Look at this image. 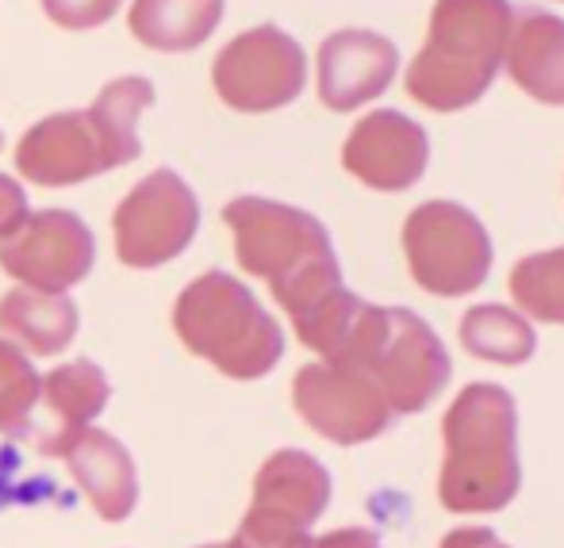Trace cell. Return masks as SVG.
I'll return each mask as SVG.
<instances>
[{"mask_svg": "<svg viewBox=\"0 0 564 548\" xmlns=\"http://www.w3.org/2000/svg\"><path fill=\"white\" fill-rule=\"evenodd\" d=\"M235 234L238 265L269 281L276 304L289 311L296 338L315 330L346 299L330 234L315 216L265 196H238L224 208Z\"/></svg>", "mask_w": 564, "mask_h": 548, "instance_id": "1", "label": "cell"}, {"mask_svg": "<svg viewBox=\"0 0 564 548\" xmlns=\"http://www.w3.org/2000/svg\"><path fill=\"white\" fill-rule=\"evenodd\" d=\"M154 105L147 77H116L85 111L39 119L15 146V169L43 188H66L142 154L139 116Z\"/></svg>", "mask_w": 564, "mask_h": 548, "instance_id": "2", "label": "cell"}, {"mask_svg": "<svg viewBox=\"0 0 564 548\" xmlns=\"http://www.w3.org/2000/svg\"><path fill=\"white\" fill-rule=\"evenodd\" d=\"M438 498L453 514H496L519 495V410L499 384H468L442 423Z\"/></svg>", "mask_w": 564, "mask_h": 548, "instance_id": "3", "label": "cell"}, {"mask_svg": "<svg viewBox=\"0 0 564 548\" xmlns=\"http://www.w3.org/2000/svg\"><path fill=\"white\" fill-rule=\"evenodd\" d=\"M507 0H438L431 35L411 58L408 97L431 111H460L484 97L511 39Z\"/></svg>", "mask_w": 564, "mask_h": 548, "instance_id": "4", "label": "cell"}, {"mask_svg": "<svg viewBox=\"0 0 564 548\" xmlns=\"http://www.w3.org/2000/svg\"><path fill=\"white\" fill-rule=\"evenodd\" d=\"M330 364H349V369L365 372L380 387L392 415L426 410L446 392L453 372L446 346L431 330V322L403 307L372 304H361Z\"/></svg>", "mask_w": 564, "mask_h": 548, "instance_id": "5", "label": "cell"}, {"mask_svg": "<svg viewBox=\"0 0 564 548\" xmlns=\"http://www.w3.org/2000/svg\"><path fill=\"white\" fill-rule=\"evenodd\" d=\"M173 330L188 353L204 357L230 380H261L284 353L276 319L230 273H204L177 296Z\"/></svg>", "mask_w": 564, "mask_h": 548, "instance_id": "6", "label": "cell"}, {"mask_svg": "<svg viewBox=\"0 0 564 548\" xmlns=\"http://www.w3.org/2000/svg\"><path fill=\"white\" fill-rule=\"evenodd\" d=\"M403 253L411 276L431 296H468L491 273V242L484 222L449 200L419 204L403 222Z\"/></svg>", "mask_w": 564, "mask_h": 548, "instance_id": "7", "label": "cell"}, {"mask_svg": "<svg viewBox=\"0 0 564 548\" xmlns=\"http://www.w3.org/2000/svg\"><path fill=\"white\" fill-rule=\"evenodd\" d=\"M330 503V475L315 457L281 449L258 468L253 503L227 548H292Z\"/></svg>", "mask_w": 564, "mask_h": 548, "instance_id": "8", "label": "cell"}, {"mask_svg": "<svg viewBox=\"0 0 564 548\" xmlns=\"http://www.w3.org/2000/svg\"><path fill=\"white\" fill-rule=\"evenodd\" d=\"M212 85L235 111H276L304 92V46L273 23L235 35L212 62Z\"/></svg>", "mask_w": 564, "mask_h": 548, "instance_id": "9", "label": "cell"}, {"mask_svg": "<svg viewBox=\"0 0 564 548\" xmlns=\"http://www.w3.org/2000/svg\"><path fill=\"white\" fill-rule=\"evenodd\" d=\"M112 230L123 265L158 268L188 250L200 230V204L173 169H154L119 200Z\"/></svg>", "mask_w": 564, "mask_h": 548, "instance_id": "10", "label": "cell"}, {"mask_svg": "<svg viewBox=\"0 0 564 548\" xmlns=\"http://www.w3.org/2000/svg\"><path fill=\"white\" fill-rule=\"evenodd\" d=\"M97 261V242L74 211L46 208L20 222L8 238H0V268L35 292L66 296L74 284L89 276Z\"/></svg>", "mask_w": 564, "mask_h": 548, "instance_id": "11", "label": "cell"}, {"mask_svg": "<svg viewBox=\"0 0 564 548\" xmlns=\"http://www.w3.org/2000/svg\"><path fill=\"white\" fill-rule=\"evenodd\" d=\"M292 403L300 418L335 445L372 441L392 426V407L365 372L349 364H307L292 380Z\"/></svg>", "mask_w": 564, "mask_h": 548, "instance_id": "12", "label": "cell"}, {"mask_svg": "<svg viewBox=\"0 0 564 548\" xmlns=\"http://www.w3.org/2000/svg\"><path fill=\"white\" fill-rule=\"evenodd\" d=\"M431 162V139L403 111H369L341 146V165L377 193H408Z\"/></svg>", "mask_w": 564, "mask_h": 548, "instance_id": "13", "label": "cell"}, {"mask_svg": "<svg viewBox=\"0 0 564 548\" xmlns=\"http://www.w3.org/2000/svg\"><path fill=\"white\" fill-rule=\"evenodd\" d=\"M400 51L377 31L346 28L319 46V100L330 111H354L392 85Z\"/></svg>", "mask_w": 564, "mask_h": 548, "instance_id": "14", "label": "cell"}, {"mask_svg": "<svg viewBox=\"0 0 564 548\" xmlns=\"http://www.w3.org/2000/svg\"><path fill=\"white\" fill-rule=\"evenodd\" d=\"M108 395H112L108 376L85 357L39 376V403L46 410V423H39L28 441H35V449L46 457H66L93 418L108 407Z\"/></svg>", "mask_w": 564, "mask_h": 548, "instance_id": "15", "label": "cell"}, {"mask_svg": "<svg viewBox=\"0 0 564 548\" xmlns=\"http://www.w3.org/2000/svg\"><path fill=\"white\" fill-rule=\"evenodd\" d=\"M503 66L514 85L542 105L564 108V20L550 12H522L511 23Z\"/></svg>", "mask_w": 564, "mask_h": 548, "instance_id": "16", "label": "cell"}, {"mask_svg": "<svg viewBox=\"0 0 564 548\" xmlns=\"http://www.w3.org/2000/svg\"><path fill=\"white\" fill-rule=\"evenodd\" d=\"M62 460L69 464L77 487L85 491V498L97 506V514L105 522H123L134 511V503H139L134 460L112 434L89 426Z\"/></svg>", "mask_w": 564, "mask_h": 548, "instance_id": "17", "label": "cell"}, {"mask_svg": "<svg viewBox=\"0 0 564 548\" xmlns=\"http://www.w3.org/2000/svg\"><path fill=\"white\" fill-rule=\"evenodd\" d=\"M82 315L74 299L54 296V292L12 288L0 299V333L12 346L31 349L35 357H54L74 341Z\"/></svg>", "mask_w": 564, "mask_h": 548, "instance_id": "18", "label": "cell"}, {"mask_svg": "<svg viewBox=\"0 0 564 548\" xmlns=\"http://www.w3.org/2000/svg\"><path fill=\"white\" fill-rule=\"evenodd\" d=\"M224 20V0H134L127 28L150 51H196Z\"/></svg>", "mask_w": 564, "mask_h": 548, "instance_id": "19", "label": "cell"}, {"mask_svg": "<svg viewBox=\"0 0 564 548\" xmlns=\"http://www.w3.org/2000/svg\"><path fill=\"white\" fill-rule=\"evenodd\" d=\"M460 341H465V349L473 357L503 364V369L527 364L538 349L534 327L519 311L499 304H480L473 311H465V319H460Z\"/></svg>", "mask_w": 564, "mask_h": 548, "instance_id": "20", "label": "cell"}, {"mask_svg": "<svg viewBox=\"0 0 564 548\" xmlns=\"http://www.w3.org/2000/svg\"><path fill=\"white\" fill-rule=\"evenodd\" d=\"M511 299L542 322L564 327V245L561 250L530 253L511 268Z\"/></svg>", "mask_w": 564, "mask_h": 548, "instance_id": "21", "label": "cell"}, {"mask_svg": "<svg viewBox=\"0 0 564 548\" xmlns=\"http://www.w3.org/2000/svg\"><path fill=\"white\" fill-rule=\"evenodd\" d=\"M39 410V372L20 346L0 338V434L28 438V426Z\"/></svg>", "mask_w": 564, "mask_h": 548, "instance_id": "22", "label": "cell"}, {"mask_svg": "<svg viewBox=\"0 0 564 548\" xmlns=\"http://www.w3.org/2000/svg\"><path fill=\"white\" fill-rule=\"evenodd\" d=\"M123 0H43V12L66 31H89L108 23Z\"/></svg>", "mask_w": 564, "mask_h": 548, "instance_id": "23", "label": "cell"}, {"mask_svg": "<svg viewBox=\"0 0 564 548\" xmlns=\"http://www.w3.org/2000/svg\"><path fill=\"white\" fill-rule=\"evenodd\" d=\"M28 216H31V211H28V193H23L12 177H4V173H0V238L12 234V230L20 227Z\"/></svg>", "mask_w": 564, "mask_h": 548, "instance_id": "24", "label": "cell"}, {"mask_svg": "<svg viewBox=\"0 0 564 548\" xmlns=\"http://www.w3.org/2000/svg\"><path fill=\"white\" fill-rule=\"evenodd\" d=\"M292 548H380V541L372 529H335L327 537H300Z\"/></svg>", "mask_w": 564, "mask_h": 548, "instance_id": "25", "label": "cell"}, {"mask_svg": "<svg viewBox=\"0 0 564 548\" xmlns=\"http://www.w3.org/2000/svg\"><path fill=\"white\" fill-rule=\"evenodd\" d=\"M442 548H511V545H503L491 529H484V526H465V529H453V534L442 537Z\"/></svg>", "mask_w": 564, "mask_h": 548, "instance_id": "26", "label": "cell"}, {"mask_svg": "<svg viewBox=\"0 0 564 548\" xmlns=\"http://www.w3.org/2000/svg\"><path fill=\"white\" fill-rule=\"evenodd\" d=\"M200 548H227V545H200Z\"/></svg>", "mask_w": 564, "mask_h": 548, "instance_id": "27", "label": "cell"}]
</instances>
